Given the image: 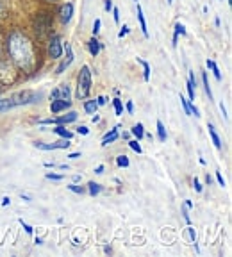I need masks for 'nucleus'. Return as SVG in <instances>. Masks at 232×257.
I'll list each match as a JSON object with an SVG mask.
<instances>
[{
	"label": "nucleus",
	"instance_id": "1",
	"mask_svg": "<svg viewBox=\"0 0 232 257\" xmlns=\"http://www.w3.org/2000/svg\"><path fill=\"white\" fill-rule=\"evenodd\" d=\"M6 50H8L9 61L15 64L16 68L22 72L29 73L34 72L38 66V48L34 41L20 29L9 32L8 40H6Z\"/></svg>",
	"mask_w": 232,
	"mask_h": 257
},
{
	"label": "nucleus",
	"instance_id": "2",
	"mask_svg": "<svg viewBox=\"0 0 232 257\" xmlns=\"http://www.w3.org/2000/svg\"><path fill=\"white\" fill-rule=\"evenodd\" d=\"M32 29L36 32V36L40 40L47 38L50 32H52V18H50V13H36L34 18H32Z\"/></svg>",
	"mask_w": 232,
	"mask_h": 257
},
{
	"label": "nucleus",
	"instance_id": "3",
	"mask_svg": "<svg viewBox=\"0 0 232 257\" xmlns=\"http://www.w3.org/2000/svg\"><path fill=\"white\" fill-rule=\"evenodd\" d=\"M91 89V70L89 66H82L77 75V96L79 98H86Z\"/></svg>",
	"mask_w": 232,
	"mask_h": 257
},
{
	"label": "nucleus",
	"instance_id": "4",
	"mask_svg": "<svg viewBox=\"0 0 232 257\" xmlns=\"http://www.w3.org/2000/svg\"><path fill=\"white\" fill-rule=\"evenodd\" d=\"M16 80V70L11 61L0 59V86L13 84Z\"/></svg>",
	"mask_w": 232,
	"mask_h": 257
},
{
	"label": "nucleus",
	"instance_id": "5",
	"mask_svg": "<svg viewBox=\"0 0 232 257\" xmlns=\"http://www.w3.org/2000/svg\"><path fill=\"white\" fill-rule=\"evenodd\" d=\"M15 100L16 105H25V104H32V102H38L41 98V93L31 91V89H24V91L16 93V95L11 96Z\"/></svg>",
	"mask_w": 232,
	"mask_h": 257
},
{
	"label": "nucleus",
	"instance_id": "6",
	"mask_svg": "<svg viewBox=\"0 0 232 257\" xmlns=\"http://www.w3.org/2000/svg\"><path fill=\"white\" fill-rule=\"evenodd\" d=\"M47 54L50 59H59V57L63 56V41H61V36L54 34V36L48 40Z\"/></svg>",
	"mask_w": 232,
	"mask_h": 257
},
{
	"label": "nucleus",
	"instance_id": "7",
	"mask_svg": "<svg viewBox=\"0 0 232 257\" xmlns=\"http://www.w3.org/2000/svg\"><path fill=\"white\" fill-rule=\"evenodd\" d=\"M56 98H59V100L70 102V98H72V93H70V86L68 84L57 86V88L54 89L52 93H50V100H56Z\"/></svg>",
	"mask_w": 232,
	"mask_h": 257
},
{
	"label": "nucleus",
	"instance_id": "8",
	"mask_svg": "<svg viewBox=\"0 0 232 257\" xmlns=\"http://www.w3.org/2000/svg\"><path fill=\"white\" fill-rule=\"evenodd\" d=\"M72 16H73V4L72 2H66V4L61 6L59 9V20L61 24H70V20H72Z\"/></svg>",
	"mask_w": 232,
	"mask_h": 257
},
{
	"label": "nucleus",
	"instance_id": "9",
	"mask_svg": "<svg viewBox=\"0 0 232 257\" xmlns=\"http://www.w3.org/2000/svg\"><path fill=\"white\" fill-rule=\"evenodd\" d=\"M64 50H66V59H64L63 61V63H61L59 64V66H57V70H56V73H63L64 72V70H66V68H68V66H70V64H72L73 63V52H72V47H70V45L68 43H66V45H64Z\"/></svg>",
	"mask_w": 232,
	"mask_h": 257
},
{
	"label": "nucleus",
	"instance_id": "10",
	"mask_svg": "<svg viewBox=\"0 0 232 257\" xmlns=\"http://www.w3.org/2000/svg\"><path fill=\"white\" fill-rule=\"evenodd\" d=\"M70 104H72V102L59 100V98H56V100H52V104H50V111H52L54 114H57V112H61V111H64L66 107H70Z\"/></svg>",
	"mask_w": 232,
	"mask_h": 257
},
{
	"label": "nucleus",
	"instance_id": "11",
	"mask_svg": "<svg viewBox=\"0 0 232 257\" xmlns=\"http://www.w3.org/2000/svg\"><path fill=\"white\" fill-rule=\"evenodd\" d=\"M100 48H102V43H100L98 40H96V36H93L91 40L88 41V50H89V54H91L93 57L98 56V52H100Z\"/></svg>",
	"mask_w": 232,
	"mask_h": 257
},
{
	"label": "nucleus",
	"instance_id": "12",
	"mask_svg": "<svg viewBox=\"0 0 232 257\" xmlns=\"http://www.w3.org/2000/svg\"><path fill=\"white\" fill-rule=\"evenodd\" d=\"M207 131H209V136H211L212 143H214V147H216V149H221V140H220V136H218L216 131H214V125L207 123Z\"/></svg>",
	"mask_w": 232,
	"mask_h": 257
},
{
	"label": "nucleus",
	"instance_id": "13",
	"mask_svg": "<svg viewBox=\"0 0 232 257\" xmlns=\"http://www.w3.org/2000/svg\"><path fill=\"white\" fill-rule=\"evenodd\" d=\"M118 128H120V127H118V125H116L114 128H111V133H107V134H105V136H104V140H102V145H104V147H107L109 143H112V141H116V140H118Z\"/></svg>",
	"mask_w": 232,
	"mask_h": 257
},
{
	"label": "nucleus",
	"instance_id": "14",
	"mask_svg": "<svg viewBox=\"0 0 232 257\" xmlns=\"http://www.w3.org/2000/svg\"><path fill=\"white\" fill-rule=\"evenodd\" d=\"M75 120H77V112H75V111L68 112V114H64V116L56 118L57 125H63V123H72V121H75Z\"/></svg>",
	"mask_w": 232,
	"mask_h": 257
},
{
	"label": "nucleus",
	"instance_id": "15",
	"mask_svg": "<svg viewBox=\"0 0 232 257\" xmlns=\"http://www.w3.org/2000/svg\"><path fill=\"white\" fill-rule=\"evenodd\" d=\"M195 86H196L195 73H193V72H189V80H188V93H189V100H195Z\"/></svg>",
	"mask_w": 232,
	"mask_h": 257
},
{
	"label": "nucleus",
	"instance_id": "16",
	"mask_svg": "<svg viewBox=\"0 0 232 257\" xmlns=\"http://www.w3.org/2000/svg\"><path fill=\"white\" fill-rule=\"evenodd\" d=\"M138 20H140V27H141V32H143L145 36H148L147 22H145V16H143V9H141V6H140V4H138Z\"/></svg>",
	"mask_w": 232,
	"mask_h": 257
},
{
	"label": "nucleus",
	"instance_id": "17",
	"mask_svg": "<svg viewBox=\"0 0 232 257\" xmlns=\"http://www.w3.org/2000/svg\"><path fill=\"white\" fill-rule=\"evenodd\" d=\"M15 100L13 98H0V112H4V111H9V109L15 107Z\"/></svg>",
	"mask_w": 232,
	"mask_h": 257
},
{
	"label": "nucleus",
	"instance_id": "18",
	"mask_svg": "<svg viewBox=\"0 0 232 257\" xmlns=\"http://www.w3.org/2000/svg\"><path fill=\"white\" fill-rule=\"evenodd\" d=\"M54 133H56L57 136H61V138H66V140H72V138H73V134L70 133L68 128H64L63 125H57V127L54 128Z\"/></svg>",
	"mask_w": 232,
	"mask_h": 257
},
{
	"label": "nucleus",
	"instance_id": "19",
	"mask_svg": "<svg viewBox=\"0 0 232 257\" xmlns=\"http://www.w3.org/2000/svg\"><path fill=\"white\" fill-rule=\"evenodd\" d=\"M205 64H207V68L211 70L212 73H214V77H216L218 80H221V73H220V70H218L216 63H214L212 59H207V61H205Z\"/></svg>",
	"mask_w": 232,
	"mask_h": 257
},
{
	"label": "nucleus",
	"instance_id": "20",
	"mask_svg": "<svg viewBox=\"0 0 232 257\" xmlns=\"http://www.w3.org/2000/svg\"><path fill=\"white\" fill-rule=\"evenodd\" d=\"M131 133L134 134V136L138 138V140H141V138L145 136V131H143V123H136L134 127L131 128Z\"/></svg>",
	"mask_w": 232,
	"mask_h": 257
},
{
	"label": "nucleus",
	"instance_id": "21",
	"mask_svg": "<svg viewBox=\"0 0 232 257\" xmlns=\"http://www.w3.org/2000/svg\"><path fill=\"white\" fill-rule=\"evenodd\" d=\"M138 63H140L141 66H143V77H145V80H148V79H150V64H148L147 61L140 59V57H138Z\"/></svg>",
	"mask_w": 232,
	"mask_h": 257
},
{
	"label": "nucleus",
	"instance_id": "22",
	"mask_svg": "<svg viewBox=\"0 0 232 257\" xmlns=\"http://www.w3.org/2000/svg\"><path fill=\"white\" fill-rule=\"evenodd\" d=\"M157 138L159 141H166V128H164L163 121H157Z\"/></svg>",
	"mask_w": 232,
	"mask_h": 257
},
{
	"label": "nucleus",
	"instance_id": "23",
	"mask_svg": "<svg viewBox=\"0 0 232 257\" xmlns=\"http://www.w3.org/2000/svg\"><path fill=\"white\" fill-rule=\"evenodd\" d=\"M88 191H89V195H93V197H95V195H98V193L102 191V186L96 184V182H89V184H88Z\"/></svg>",
	"mask_w": 232,
	"mask_h": 257
},
{
	"label": "nucleus",
	"instance_id": "24",
	"mask_svg": "<svg viewBox=\"0 0 232 257\" xmlns=\"http://www.w3.org/2000/svg\"><path fill=\"white\" fill-rule=\"evenodd\" d=\"M34 147L40 150H56L54 143H41V141H34Z\"/></svg>",
	"mask_w": 232,
	"mask_h": 257
},
{
	"label": "nucleus",
	"instance_id": "25",
	"mask_svg": "<svg viewBox=\"0 0 232 257\" xmlns=\"http://www.w3.org/2000/svg\"><path fill=\"white\" fill-rule=\"evenodd\" d=\"M84 109L89 114H93V112L98 109V104H96V100H88V102H84Z\"/></svg>",
	"mask_w": 232,
	"mask_h": 257
},
{
	"label": "nucleus",
	"instance_id": "26",
	"mask_svg": "<svg viewBox=\"0 0 232 257\" xmlns=\"http://www.w3.org/2000/svg\"><path fill=\"white\" fill-rule=\"evenodd\" d=\"M202 80H204V86H205V93L209 95V100H212V91H211V86H209V80H207V73H202Z\"/></svg>",
	"mask_w": 232,
	"mask_h": 257
},
{
	"label": "nucleus",
	"instance_id": "27",
	"mask_svg": "<svg viewBox=\"0 0 232 257\" xmlns=\"http://www.w3.org/2000/svg\"><path fill=\"white\" fill-rule=\"evenodd\" d=\"M70 140H66V138H63V140H59V141H56V143H54V147H56V149H68L70 147Z\"/></svg>",
	"mask_w": 232,
	"mask_h": 257
},
{
	"label": "nucleus",
	"instance_id": "28",
	"mask_svg": "<svg viewBox=\"0 0 232 257\" xmlns=\"http://www.w3.org/2000/svg\"><path fill=\"white\" fill-rule=\"evenodd\" d=\"M8 13H9V8H8V4H6V0H0V20L6 18Z\"/></svg>",
	"mask_w": 232,
	"mask_h": 257
},
{
	"label": "nucleus",
	"instance_id": "29",
	"mask_svg": "<svg viewBox=\"0 0 232 257\" xmlns=\"http://www.w3.org/2000/svg\"><path fill=\"white\" fill-rule=\"evenodd\" d=\"M116 165L127 168V166H129V157L127 156H118V157H116Z\"/></svg>",
	"mask_w": 232,
	"mask_h": 257
},
{
	"label": "nucleus",
	"instance_id": "30",
	"mask_svg": "<svg viewBox=\"0 0 232 257\" xmlns=\"http://www.w3.org/2000/svg\"><path fill=\"white\" fill-rule=\"evenodd\" d=\"M112 104H114L116 114H122V112H124V105H122V100H120V98H114V100H112Z\"/></svg>",
	"mask_w": 232,
	"mask_h": 257
},
{
	"label": "nucleus",
	"instance_id": "31",
	"mask_svg": "<svg viewBox=\"0 0 232 257\" xmlns=\"http://www.w3.org/2000/svg\"><path fill=\"white\" fill-rule=\"evenodd\" d=\"M68 189H70V191H73V193H77V195H82V193H86V189L82 188V186H77V184H70Z\"/></svg>",
	"mask_w": 232,
	"mask_h": 257
},
{
	"label": "nucleus",
	"instance_id": "32",
	"mask_svg": "<svg viewBox=\"0 0 232 257\" xmlns=\"http://www.w3.org/2000/svg\"><path fill=\"white\" fill-rule=\"evenodd\" d=\"M129 147H131V149L134 150V152H138V154H141V152H143V149H141V145L138 143L136 140H134V141H129Z\"/></svg>",
	"mask_w": 232,
	"mask_h": 257
},
{
	"label": "nucleus",
	"instance_id": "33",
	"mask_svg": "<svg viewBox=\"0 0 232 257\" xmlns=\"http://www.w3.org/2000/svg\"><path fill=\"white\" fill-rule=\"evenodd\" d=\"M188 234H189V239H191V243L195 245V248L198 250V246H196V232L193 227H188Z\"/></svg>",
	"mask_w": 232,
	"mask_h": 257
},
{
	"label": "nucleus",
	"instance_id": "34",
	"mask_svg": "<svg viewBox=\"0 0 232 257\" xmlns=\"http://www.w3.org/2000/svg\"><path fill=\"white\" fill-rule=\"evenodd\" d=\"M173 34H175V36H179V34H180V36H184V34H186V27L182 24H177L175 25V32H173Z\"/></svg>",
	"mask_w": 232,
	"mask_h": 257
},
{
	"label": "nucleus",
	"instance_id": "35",
	"mask_svg": "<svg viewBox=\"0 0 232 257\" xmlns=\"http://www.w3.org/2000/svg\"><path fill=\"white\" fill-rule=\"evenodd\" d=\"M100 25H102L100 18H96V20H95V24H93V36H96V34H98V32H100Z\"/></svg>",
	"mask_w": 232,
	"mask_h": 257
},
{
	"label": "nucleus",
	"instance_id": "36",
	"mask_svg": "<svg viewBox=\"0 0 232 257\" xmlns=\"http://www.w3.org/2000/svg\"><path fill=\"white\" fill-rule=\"evenodd\" d=\"M180 104H182V107H184V112L186 114H191V111H189V104H188V100H186L184 96L180 95Z\"/></svg>",
	"mask_w": 232,
	"mask_h": 257
},
{
	"label": "nucleus",
	"instance_id": "37",
	"mask_svg": "<svg viewBox=\"0 0 232 257\" xmlns=\"http://www.w3.org/2000/svg\"><path fill=\"white\" fill-rule=\"evenodd\" d=\"M45 177L48 181H63V175H57V173H47Z\"/></svg>",
	"mask_w": 232,
	"mask_h": 257
},
{
	"label": "nucleus",
	"instance_id": "38",
	"mask_svg": "<svg viewBox=\"0 0 232 257\" xmlns=\"http://www.w3.org/2000/svg\"><path fill=\"white\" fill-rule=\"evenodd\" d=\"M111 11H112V18H114V22L118 24V22H120V11H118V8H112Z\"/></svg>",
	"mask_w": 232,
	"mask_h": 257
},
{
	"label": "nucleus",
	"instance_id": "39",
	"mask_svg": "<svg viewBox=\"0 0 232 257\" xmlns=\"http://www.w3.org/2000/svg\"><path fill=\"white\" fill-rule=\"evenodd\" d=\"M20 225H22V227H24V229H25V232H27V234H32V230H34V229H32V227H31V225H29V223H25L24 220H20Z\"/></svg>",
	"mask_w": 232,
	"mask_h": 257
},
{
	"label": "nucleus",
	"instance_id": "40",
	"mask_svg": "<svg viewBox=\"0 0 232 257\" xmlns=\"http://www.w3.org/2000/svg\"><path fill=\"white\" fill-rule=\"evenodd\" d=\"M127 34H129V27H127V25H124V27H122V31L118 32V38H120V40H122V38L127 36Z\"/></svg>",
	"mask_w": 232,
	"mask_h": 257
},
{
	"label": "nucleus",
	"instance_id": "41",
	"mask_svg": "<svg viewBox=\"0 0 232 257\" xmlns=\"http://www.w3.org/2000/svg\"><path fill=\"white\" fill-rule=\"evenodd\" d=\"M77 133H79V134H82V136H86V134L89 133V128H88V127H84V125H80V127L77 128Z\"/></svg>",
	"mask_w": 232,
	"mask_h": 257
},
{
	"label": "nucleus",
	"instance_id": "42",
	"mask_svg": "<svg viewBox=\"0 0 232 257\" xmlns=\"http://www.w3.org/2000/svg\"><path fill=\"white\" fill-rule=\"evenodd\" d=\"M188 209H189V207L184 204V211H182V214H184V220L188 221V223H191V218H189V214H188Z\"/></svg>",
	"mask_w": 232,
	"mask_h": 257
},
{
	"label": "nucleus",
	"instance_id": "43",
	"mask_svg": "<svg viewBox=\"0 0 232 257\" xmlns=\"http://www.w3.org/2000/svg\"><path fill=\"white\" fill-rule=\"evenodd\" d=\"M193 186H195L196 191L202 193V184H200V182H198V179H196V177H195V181H193Z\"/></svg>",
	"mask_w": 232,
	"mask_h": 257
},
{
	"label": "nucleus",
	"instance_id": "44",
	"mask_svg": "<svg viewBox=\"0 0 232 257\" xmlns=\"http://www.w3.org/2000/svg\"><path fill=\"white\" fill-rule=\"evenodd\" d=\"M104 8H105V11H111V9H112V0H105V2H104Z\"/></svg>",
	"mask_w": 232,
	"mask_h": 257
},
{
	"label": "nucleus",
	"instance_id": "45",
	"mask_svg": "<svg viewBox=\"0 0 232 257\" xmlns=\"http://www.w3.org/2000/svg\"><path fill=\"white\" fill-rule=\"evenodd\" d=\"M216 181H218V184H220V186H225V181H223V177H221L220 172H216Z\"/></svg>",
	"mask_w": 232,
	"mask_h": 257
},
{
	"label": "nucleus",
	"instance_id": "46",
	"mask_svg": "<svg viewBox=\"0 0 232 257\" xmlns=\"http://www.w3.org/2000/svg\"><path fill=\"white\" fill-rule=\"evenodd\" d=\"M105 102H107V100H105L104 96H98V98H96V104H98V105H104Z\"/></svg>",
	"mask_w": 232,
	"mask_h": 257
},
{
	"label": "nucleus",
	"instance_id": "47",
	"mask_svg": "<svg viewBox=\"0 0 232 257\" xmlns=\"http://www.w3.org/2000/svg\"><path fill=\"white\" fill-rule=\"evenodd\" d=\"M95 173H98V175H100V173H104V166H96V168H95Z\"/></svg>",
	"mask_w": 232,
	"mask_h": 257
},
{
	"label": "nucleus",
	"instance_id": "48",
	"mask_svg": "<svg viewBox=\"0 0 232 257\" xmlns=\"http://www.w3.org/2000/svg\"><path fill=\"white\" fill-rule=\"evenodd\" d=\"M70 159H79V157H80V154L79 152H73V154H70Z\"/></svg>",
	"mask_w": 232,
	"mask_h": 257
},
{
	"label": "nucleus",
	"instance_id": "49",
	"mask_svg": "<svg viewBox=\"0 0 232 257\" xmlns=\"http://www.w3.org/2000/svg\"><path fill=\"white\" fill-rule=\"evenodd\" d=\"M127 111H129V112L134 111V104H132V102H129V104H127Z\"/></svg>",
	"mask_w": 232,
	"mask_h": 257
},
{
	"label": "nucleus",
	"instance_id": "50",
	"mask_svg": "<svg viewBox=\"0 0 232 257\" xmlns=\"http://www.w3.org/2000/svg\"><path fill=\"white\" fill-rule=\"evenodd\" d=\"M9 202H11V200H9V197H4V198H2V205H9Z\"/></svg>",
	"mask_w": 232,
	"mask_h": 257
},
{
	"label": "nucleus",
	"instance_id": "51",
	"mask_svg": "<svg viewBox=\"0 0 232 257\" xmlns=\"http://www.w3.org/2000/svg\"><path fill=\"white\" fill-rule=\"evenodd\" d=\"M54 166H56L54 163H45V168H54Z\"/></svg>",
	"mask_w": 232,
	"mask_h": 257
},
{
	"label": "nucleus",
	"instance_id": "52",
	"mask_svg": "<svg viewBox=\"0 0 232 257\" xmlns=\"http://www.w3.org/2000/svg\"><path fill=\"white\" fill-rule=\"evenodd\" d=\"M36 245H43V239H41V237H36Z\"/></svg>",
	"mask_w": 232,
	"mask_h": 257
},
{
	"label": "nucleus",
	"instance_id": "53",
	"mask_svg": "<svg viewBox=\"0 0 232 257\" xmlns=\"http://www.w3.org/2000/svg\"><path fill=\"white\" fill-rule=\"evenodd\" d=\"M220 109H221V112H223V116H227V111H225V107H223V104L220 105Z\"/></svg>",
	"mask_w": 232,
	"mask_h": 257
},
{
	"label": "nucleus",
	"instance_id": "54",
	"mask_svg": "<svg viewBox=\"0 0 232 257\" xmlns=\"http://www.w3.org/2000/svg\"><path fill=\"white\" fill-rule=\"evenodd\" d=\"M0 95H2V86H0Z\"/></svg>",
	"mask_w": 232,
	"mask_h": 257
},
{
	"label": "nucleus",
	"instance_id": "55",
	"mask_svg": "<svg viewBox=\"0 0 232 257\" xmlns=\"http://www.w3.org/2000/svg\"><path fill=\"white\" fill-rule=\"evenodd\" d=\"M172 2H173V0H168V4H172Z\"/></svg>",
	"mask_w": 232,
	"mask_h": 257
},
{
	"label": "nucleus",
	"instance_id": "56",
	"mask_svg": "<svg viewBox=\"0 0 232 257\" xmlns=\"http://www.w3.org/2000/svg\"><path fill=\"white\" fill-rule=\"evenodd\" d=\"M0 48H2V43H0Z\"/></svg>",
	"mask_w": 232,
	"mask_h": 257
},
{
	"label": "nucleus",
	"instance_id": "57",
	"mask_svg": "<svg viewBox=\"0 0 232 257\" xmlns=\"http://www.w3.org/2000/svg\"><path fill=\"white\" fill-rule=\"evenodd\" d=\"M136 4H138V0H136Z\"/></svg>",
	"mask_w": 232,
	"mask_h": 257
}]
</instances>
